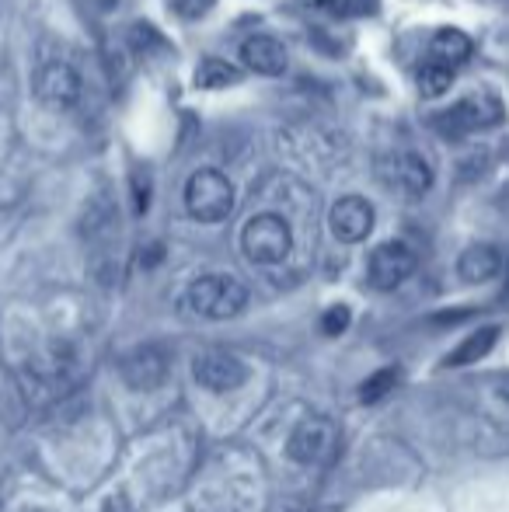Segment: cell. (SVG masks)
<instances>
[{
	"label": "cell",
	"mask_w": 509,
	"mask_h": 512,
	"mask_svg": "<svg viewBox=\"0 0 509 512\" xmlns=\"http://www.w3.org/2000/svg\"><path fill=\"white\" fill-rule=\"evenodd\" d=\"M238 81H241V70L234 67V63H227V60H217V56L203 60V63H199V70H196V88H203V91L234 88Z\"/></svg>",
	"instance_id": "cell-16"
},
{
	"label": "cell",
	"mask_w": 509,
	"mask_h": 512,
	"mask_svg": "<svg viewBox=\"0 0 509 512\" xmlns=\"http://www.w3.org/2000/svg\"><path fill=\"white\" fill-rule=\"evenodd\" d=\"M241 248H245L248 262L255 265H276L290 255L293 248V230L283 216L276 213H258L241 230Z\"/></svg>",
	"instance_id": "cell-4"
},
{
	"label": "cell",
	"mask_w": 509,
	"mask_h": 512,
	"mask_svg": "<svg viewBox=\"0 0 509 512\" xmlns=\"http://www.w3.org/2000/svg\"><path fill=\"white\" fill-rule=\"evenodd\" d=\"M499 272H503V255H499V248H492V244H471V248L457 258V276L471 286L489 283Z\"/></svg>",
	"instance_id": "cell-13"
},
{
	"label": "cell",
	"mask_w": 509,
	"mask_h": 512,
	"mask_svg": "<svg viewBox=\"0 0 509 512\" xmlns=\"http://www.w3.org/2000/svg\"><path fill=\"white\" fill-rule=\"evenodd\" d=\"M384 182L391 189L405 192V196H422V192L433 185V171H429V161L415 150H401L398 157L384 164Z\"/></svg>",
	"instance_id": "cell-10"
},
{
	"label": "cell",
	"mask_w": 509,
	"mask_h": 512,
	"mask_svg": "<svg viewBox=\"0 0 509 512\" xmlns=\"http://www.w3.org/2000/svg\"><path fill=\"white\" fill-rule=\"evenodd\" d=\"M241 60L252 74L262 77H279L286 70V49L272 35H252V39L241 46Z\"/></svg>",
	"instance_id": "cell-12"
},
{
	"label": "cell",
	"mask_w": 509,
	"mask_h": 512,
	"mask_svg": "<svg viewBox=\"0 0 509 512\" xmlns=\"http://www.w3.org/2000/svg\"><path fill=\"white\" fill-rule=\"evenodd\" d=\"M339 18H363V14H374L381 7V0H328Z\"/></svg>",
	"instance_id": "cell-19"
},
{
	"label": "cell",
	"mask_w": 509,
	"mask_h": 512,
	"mask_svg": "<svg viewBox=\"0 0 509 512\" xmlns=\"http://www.w3.org/2000/svg\"><path fill=\"white\" fill-rule=\"evenodd\" d=\"M394 384H398V370H377L374 377L363 384L360 401L363 405H377V401H384L387 391H394Z\"/></svg>",
	"instance_id": "cell-18"
},
{
	"label": "cell",
	"mask_w": 509,
	"mask_h": 512,
	"mask_svg": "<svg viewBox=\"0 0 509 512\" xmlns=\"http://www.w3.org/2000/svg\"><path fill=\"white\" fill-rule=\"evenodd\" d=\"M300 4H307V7H328V0H300Z\"/></svg>",
	"instance_id": "cell-22"
},
{
	"label": "cell",
	"mask_w": 509,
	"mask_h": 512,
	"mask_svg": "<svg viewBox=\"0 0 509 512\" xmlns=\"http://www.w3.org/2000/svg\"><path fill=\"white\" fill-rule=\"evenodd\" d=\"M471 39L457 28H443V32L433 35L429 42V60H440V63H450V67H461L464 60L471 56Z\"/></svg>",
	"instance_id": "cell-14"
},
{
	"label": "cell",
	"mask_w": 509,
	"mask_h": 512,
	"mask_svg": "<svg viewBox=\"0 0 509 512\" xmlns=\"http://www.w3.org/2000/svg\"><path fill=\"white\" fill-rule=\"evenodd\" d=\"M192 377H196L199 387L213 394H227V391H238L241 384L248 380V366L241 363L234 352L224 349H210V352H199L196 363H192Z\"/></svg>",
	"instance_id": "cell-6"
},
{
	"label": "cell",
	"mask_w": 509,
	"mask_h": 512,
	"mask_svg": "<svg viewBox=\"0 0 509 512\" xmlns=\"http://www.w3.org/2000/svg\"><path fill=\"white\" fill-rule=\"evenodd\" d=\"M346 328H349V307L325 310V317H321V331H325V335H342Z\"/></svg>",
	"instance_id": "cell-20"
},
{
	"label": "cell",
	"mask_w": 509,
	"mask_h": 512,
	"mask_svg": "<svg viewBox=\"0 0 509 512\" xmlns=\"http://www.w3.org/2000/svg\"><path fill=\"white\" fill-rule=\"evenodd\" d=\"M189 307L199 317L227 321V317H238L248 307V290L234 276H199L189 286Z\"/></svg>",
	"instance_id": "cell-3"
},
{
	"label": "cell",
	"mask_w": 509,
	"mask_h": 512,
	"mask_svg": "<svg viewBox=\"0 0 509 512\" xmlns=\"http://www.w3.org/2000/svg\"><path fill=\"white\" fill-rule=\"evenodd\" d=\"M164 377H168V356L157 345L133 349L123 359V380L133 391H154V387L164 384Z\"/></svg>",
	"instance_id": "cell-11"
},
{
	"label": "cell",
	"mask_w": 509,
	"mask_h": 512,
	"mask_svg": "<svg viewBox=\"0 0 509 512\" xmlns=\"http://www.w3.org/2000/svg\"><path fill=\"white\" fill-rule=\"evenodd\" d=\"M35 95L46 108H56V112H67V108L77 105L81 98V77L74 74V67L67 63H46V67L35 74Z\"/></svg>",
	"instance_id": "cell-8"
},
{
	"label": "cell",
	"mask_w": 509,
	"mask_h": 512,
	"mask_svg": "<svg viewBox=\"0 0 509 512\" xmlns=\"http://www.w3.org/2000/svg\"><path fill=\"white\" fill-rule=\"evenodd\" d=\"M335 450V425L332 418L325 415H307L297 429L290 432V443H286V453L297 464H318L328 453Z\"/></svg>",
	"instance_id": "cell-7"
},
{
	"label": "cell",
	"mask_w": 509,
	"mask_h": 512,
	"mask_svg": "<svg viewBox=\"0 0 509 512\" xmlns=\"http://www.w3.org/2000/svg\"><path fill=\"white\" fill-rule=\"evenodd\" d=\"M506 119V108L492 91H478L471 98H461L457 105H450L447 112L436 115V129L450 140H461L471 133H485V129H496Z\"/></svg>",
	"instance_id": "cell-1"
},
{
	"label": "cell",
	"mask_w": 509,
	"mask_h": 512,
	"mask_svg": "<svg viewBox=\"0 0 509 512\" xmlns=\"http://www.w3.org/2000/svg\"><path fill=\"white\" fill-rule=\"evenodd\" d=\"M182 4H192V0H182ZM199 7H206V0H199Z\"/></svg>",
	"instance_id": "cell-23"
},
{
	"label": "cell",
	"mask_w": 509,
	"mask_h": 512,
	"mask_svg": "<svg viewBox=\"0 0 509 512\" xmlns=\"http://www.w3.org/2000/svg\"><path fill=\"white\" fill-rule=\"evenodd\" d=\"M185 209H189L192 220L199 223H220L231 216L234 209V185L224 171L203 168L189 178L185 185Z\"/></svg>",
	"instance_id": "cell-2"
},
{
	"label": "cell",
	"mask_w": 509,
	"mask_h": 512,
	"mask_svg": "<svg viewBox=\"0 0 509 512\" xmlns=\"http://www.w3.org/2000/svg\"><path fill=\"white\" fill-rule=\"evenodd\" d=\"M496 338H499V328H496V324H489V328H478L475 335H468L461 345H457L454 356L443 359V366H468V363H478V359L489 356V352H492Z\"/></svg>",
	"instance_id": "cell-15"
},
{
	"label": "cell",
	"mask_w": 509,
	"mask_h": 512,
	"mask_svg": "<svg viewBox=\"0 0 509 512\" xmlns=\"http://www.w3.org/2000/svg\"><path fill=\"white\" fill-rule=\"evenodd\" d=\"M492 405L503 408V415L509 422V377H499L496 384H492Z\"/></svg>",
	"instance_id": "cell-21"
},
{
	"label": "cell",
	"mask_w": 509,
	"mask_h": 512,
	"mask_svg": "<svg viewBox=\"0 0 509 512\" xmlns=\"http://www.w3.org/2000/svg\"><path fill=\"white\" fill-rule=\"evenodd\" d=\"M454 67L450 63H440V60H429L422 63L419 70V95L422 98H443L450 88H454Z\"/></svg>",
	"instance_id": "cell-17"
},
{
	"label": "cell",
	"mask_w": 509,
	"mask_h": 512,
	"mask_svg": "<svg viewBox=\"0 0 509 512\" xmlns=\"http://www.w3.org/2000/svg\"><path fill=\"white\" fill-rule=\"evenodd\" d=\"M415 272V251L408 248L405 241H384L370 251V262H367V283L374 290H398L408 276Z\"/></svg>",
	"instance_id": "cell-5"
},
{
	"label": "cell",
	"mask_w": 509,
	"mask_h": 512,
	"mask_svg": "<svg viewBox=\"0 0 509 512\" xmlns=\"http://www.w3.org/2000/svg\"><path fill=\"white\" fill-rule=\"evenodd\" d=\"M328 227L342 244H360L374 230V206L363 196H342L328 213Z\"/></svg>",
	"instance_id": "cell-9"
}]
</instances>
